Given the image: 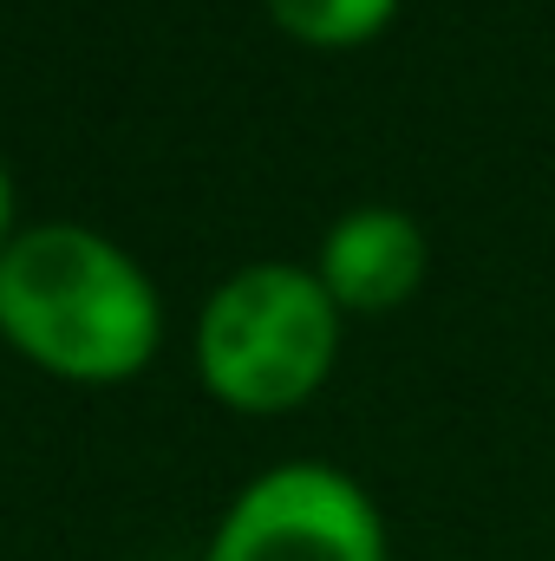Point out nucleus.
Listing matches in <instances>:
<instances>
[{
	"instance_id": "obj_1",
	"label": "nucleus",
	"mask_w": 555,
	"mask_h": 561,
	"mask_svg": "<svg viewBox=\"0 0 555 561\" xmlns=\"http://www.w3.org/2000/svg\"><path fill=\"white\" fill-rule=\"evenodd\" d=\"M0 340L59 379H132L163 340L138 262L86 222H33L0 255Z\"/></svg>"
},
{
	"instance_id": "obj_2",
	"label": "nucleus",
	"mask_w": 555,
	"mask_h": 561,
	"mask_svg": "<svg viewBox=\"0 0 555 561\" xmlns=\"http://www.w3.org/2000/svg\"><path fill=\"white\" fill-rule=\"evenodd\" d=\"M340 359V307L301 262H249L196 313V373L236 412L307 405Z\"/></svg>"
},
{
	"instance_id": "obj_3",
	"label": "nucleus",
	"mask_w": 555,
	"mask_h": 561,
	"mask_svg": "<svg viewBox=\"0 0 555 561\" xmlns=\"http://www.w3.org/2000/svg\"><path fill=\"white\" fill-rule=\"evenodd\" d=\"M203 561H386V516L360 477L294 457L223 510Z\"/></svg>"
},
{
	"instance_id": "obj_4",
	"label": "nucleus",
	"mask_w": 555,
	"mask_h": 561,
	"mask_svg": "<svg viewBox=\"0 0 555 561\" xmlns=\"http://www.w3.org/2000/svg\"><path fill=\"white\" fill-rule=\"evenodd\" d=\"M431 268V242L412 209L393 203H360L347 216H333V229L320 236L314 275L333 294L340 313H386L399 300H412Z\"/></svg>"
},
{
	"instance_id": "obj_5",
	"label": "nucleus",
	"mask_w": 555,
	"mask_h": 561,
	"mask_svg": "<svg viewBox=\"0 0 555 561\" xmlns=\"http://www.w3.org/2000/svg\"><path fill=\"white\" fill-rule=\"evenodd\" d=\"M269 20L301 46H366L399 20V0H269Z\"/></svg>"
},
{
	"instance_id": "obj_6",
	"label": "nucleus",
	"mask_w": 555,
	"mask_h": 561,
	"mask_svg": "<svg viewBox=\"0 0 555 561\" xmlns=\"http://www.w3.org/2000/svg\"><path fill=\"white\" fill-rule=\"evenodd\" d=\"M13 236H20V222H13V176H7V163H0V255H7Z\"/></svg>"
}]
</instances>
